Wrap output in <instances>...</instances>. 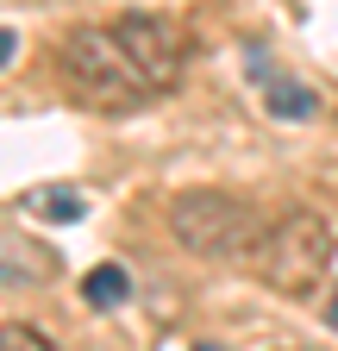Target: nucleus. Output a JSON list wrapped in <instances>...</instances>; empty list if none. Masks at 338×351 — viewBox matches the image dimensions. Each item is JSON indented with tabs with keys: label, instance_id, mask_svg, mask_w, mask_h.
<instances>
[{
	"label": "nucleus",
	"instance_id": "obj_7",
	"mask_svg": "<svg viewBox=\"0 0 338 351\" xmlns=\"http://www.w3.org/2000/svg\"><path fill=\"white\" fill-rule=\"evenodd\" d=\"M0 351H57L38 326H0Z\"/></svg>",
	"mask_w": 338,
	"mask_h": 351
},
{
	"label": "nucleus",
	"instance_id": "obj_10",
	"mask_svg": "<svg viewBox=\"0 0 338 351\" xmlns=\"http://www.w3.org/2000/svg\"><path fill=\"white\" fill-rule=\"evenodd\" d=\"M194 351H220V345H194Z\"/></svg>",
	"mask_w": 338,
	"mask_h": 351
},
{
	"label": "nucleus",
	"instance_id": "obj_2",
	"mask_svg": "<svg viewBox=\"0 0 338 351\" xmlns=\"http://www.w3.org/2000/svg\"><path fill=\"white\" fill-rule=\"evenodd\" d=\"M332 257H338L332 226L313 207H288V213H276L270 226H263L257 251H250V270H257V282H270L276 295L307 301L332 276Z\"/></svg>",
	"mask_w": 338,
	"mask_h": 351
},
{
	"label": "nucleus",
	"instance_id": "obj_1",
	"mask_svg": "<svg viewBox=\"0 0 338 351\" xmlns=\"http://www.w3.org/2000/svg\"><path fill=\"white\" fill-rule=\"evenodd\" d=\"M188 38L157 13H125L113 25H75L57 51L63 88L94 113H132L182 82Z\"/></svg>",
	"mask_w": 338,
	"mask_h": 351
},
{
	"label": "nucleus",
	"instance_id": "obj_5",
	"mask_svg": "<svg viewBox=\"0 0 338 351\" xmlns=\"http://www.w3.org/2000/svg\"><path fill=\"white\" fill-rule=\"evenodd\" d=\"M81 295H88L94 307H119L125 295H132V276H125L119 263H101V270H88V276H81Z\"/></svg>",
	"mask_w": 338,
	"mask_h": 351
},
{
	"label": "nucleus",
	"instance_id": "obj_9",
	"mask_svg": "<svg viewBox=\"0 0 338 351\" xmlns=\"http://www.w3.org/2000/svg\"><path fill=\"white\" fill-rule=\"evenodd\" d=\"M326 326L338 332V289H332V307H326Z\"/></svg>",
	"mask_w": 338,
	"mask_h": 351
},
{
	"label": "nucleus",
	"instance_id": "obj_3",
	"mask_svg": "<svg viewBox=\"0 0 338 351\" xmlns=\"http://www.w3.org/2000/svg\"><path fill=\"white\" fill-rule=\"evenodd\" d=\"M169 232L194 257H250L263 239V219L226 189H188L169 207Z\"/></svg>",
	"mask_w": 338,
	"mask_h": 351
},
{
	"label": "nucleus",
	"instance_id": "obj_4",
	"mask_svg": "<svg viewBox=\"0 0 338 351\" xmlns=\"http://www.w3.org/2000/svg\"><path fill=\"white\" fill-rule=\"evenodd\" d=\"M250 75H257L263 82V107L276 113V119H313L320 113V95H313V88H301V82H282L263 57H250Z\"/></svg>",
	"mask_w": 338,
	"mask_h": 351
},
{
	"label": "nucleus",
	"instance_id": "obj_6",
	"mask_svg": "<svg viewBox=\"0 0 338 351\" xmlns=\"http://www.w3.org/2000/svg\"><path fill=\"white\" fill-rule=\"evenodd\" d=\"M25 207H31L38 219H57V226L81 219V195H75V189H31V195H25Z\"/></svg>",
	"mask_w": 338,
	"mask_h": 351
},
{
	"label": "nucleus",
	"instance_id": "obj_8",
	"mask_svg": "<svg viewBox=\"0 0 338 351\" xmlns=\"http://www.w3.org/2000/svg\"><path fill=\"white\" fill-rule=\"evenodd\" d=\"M13 51H19V38H13L7 25H0V69H7V63H13Z\"/></svg>",
	"mask_w": 338,
	"mask_h": 351
}]
</instances>
